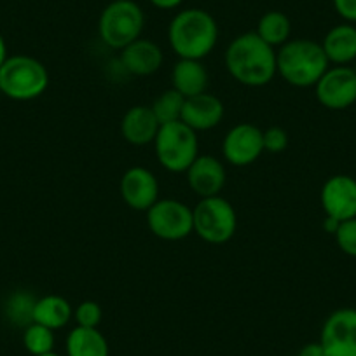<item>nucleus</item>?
Returning <instances> with one entry per match:
<instances>
[{
    "label": "nucleus",
    "mask_w": 356,
    "mask_h": 356,
    "mask_svg": "<svg viewBox=\"0 0 356 356\" xmlns=\"http://www.w3.org/2000/svg\"><path fill=\"white\" fill-rule=\"evenodd\" d=\"M325 217L337 222L356 218V178L349 175H334L327 178L320 193Z\"/></svg>",
    "instance_id": "12"
},
{
    "label": "nucleus",
    "mask_w": 356,
    "mask_h": 356,
    "mask_svg": "<svg viewBox=\"0 0 356 356\" xmlns=\"http://www.w3.org/2000/svg\"><path fill=\"white\" fill-rule=\"evenodd\" d=\"M119 193L122 201L131 210L147 211L159 200V182L150 170L143 166H133L122 175Z\"/></svg>",
    "instance_id": "13"
},
{
    "label": "nucleus",
    "mask_w": 356,
    "mask_h": 356,
    "mask_svg": "<svg viewBox=\"0 0 356 356\" xmlns=\"http://www.w3.org/2000/svg\"><path fill=\"white\" fill-rule=\"evenodd\" d=\"M8 46H6V40L4 37H2V33H0V67L4 65V61L8 60Z\"/></svg>",
    "instance_id": "33"
},
{
    "label": "nucleus",
    "mask_w": 356,
    "mask_h": 356,
    "mask_svg": "<svg viewBox=\"0 0 356 356\" xmlns=\"http://www.w3.org/2000/svg\"><path fill=\"white\" fill-rule=\"evenodd\" d=\"M194 232L210 245L231 241L238 229L234 207L222 196L203 197L193 210Z\"/></svg>",
    "instance_id": "7"
},
{
    "label": "nucleus",
    "mask_w": 356,
    "mask_h": 356,
    "mask_svg": "<svg viewBox=\"0 0 356 356\" xmlns=\"http://www.w3.org/2000/svg\"><path fill=\"white\" fill-rule=\"evenodd\" d=\"M328 61L337 67L349 65L356 60V26L351 23H342L327 32L321 42Z\"/></svg>",
    "instance_id": "19"
},
{
    "label": "nucleus",
    "mask_w": 356,
    "mask_h": 356,
    "mask_svg": "<svg viewBox=\"0 0 356 356\" xmlns=\"http://www.w3.org/2000/svg\"><path fill=\"white\" fill-rule=\"evenodd\" d=\"M334 238L342 253L349 257H356V218L341 222Z\"/></svg>",
    "instance_id": "27"
},
{
    "label": "nucleus",
    "mask_w": 356,
    "mask_h": 356,
    "mask_svg": "<svg viewBox=\"0 0 356 356\" xmlns=\"http://www.w3.org/2000/svg\"><path fill=\"white\" fill-rule=\"evenodd\" d=\"M0 97H2V91H0Z\"/></svg>",
    "instance_id": "35"
},
{
    "label": "nucleus",
    "mask_w": 356,
    "mask_h": 356,
    "mask_svg": "<svg viewBox=\"0 0 356 356\" xmlns=\"http://www.w3.org/2000/svg\"><path fill=\"white\" fill-rule=\"evenodd\" d=\"M159 128V121L149 105H135L122 115L121 135L126 142L135 147L154 143Z\"/></svg>",
    "instance_id": "17"
},
{
    "label": "nucleus",
    "mask_w": 356,
    "mask_h": 356,
    "mask_svg": "<svg viewBox=\"0 0 356 356\" xmlns=\"http://www.w3.org/2000/svg\"><path fill=\"white\" fill-rule=\"evenodd\" d=\"M225 68L234 81L248 88L267 86L278 74L276 51L255 32H246L231 40L225 49Z\"/></svg>",
    "instance_id": "1"
},
{
    "label": "nucleus",
    "mask_w": 356,
    "mask_h": 356,
    "mask_svg": "<svg viewBox=\"0 0 356 356\" xmlns=\"http://www.w3.org/2000/svg\"><path fill=\"white\" fill-rule=\"evenodd\" d=\"M276 68L285 82L296 88L316 86L321 75L330 68L320 42L311 39H290L276 53Z\"/></svg>",
    "instance_id": "3"
},
{
    "label": "nucleus",
    "mask_w": 356,
    "mask_h": 356,
    "mask_svg": "<svg viewBox=\"0 0 356 356\" xmlns=\"http://www.w3.org/2000/svg\"><path fill=\"white\" fill-rule=\"evenodd\" d=\"M297 356H327V353H325L323 346H321L320 341H318V342H309V344L304 346Z\"/></svg>",
    "instance_id": "30"
},
{
    "label": "nucleus",
    "mask_w": 356,
    "mask_h": 356,
    "mask_svg": "<svg viewBox=\"0 0 356 356\" xmlns=\"http://www.w3.org/2000/svg\"><path fill=\"white\" fill-rule=\"evenodd\" d=\"M163 49L156 42L147 39H136L121 51V63L128 74L136 77L152 75L163 67Z\"/></svg>",
    "instance_id": "16"
},
{
    "label": "nucleus",
    "mask_w": 356,
    "mask_h": 356,
    "mask_svg": "<svg viewBox=\"0 0 356 356\" xmlns=\"http://www.w3.org/2000/svg\"><path fill=\"white\" fill-rule=\"evenodd\" d=\"M23 346L32 356L54 351V330L39 323H30L23 332Z\"/></svg>",
    "instance_id": "25"
},
{
    "label": "nucleus",
    "mask_w": 356,
    "mask_h": 356,
    "mask_svg": "<svg viewBox=\"0 0 356 356\" xmlns=\"http://www.w3.org/2000/svg\"><path fill=\"white\" fill-rule=\"evenodd\" d=\"M65 348L67 356H111L108 341L98 328H72Z\"/></svg>",
    "instance_id": "21"
},
{
    "label": "nucleus",
    "mask_w": 356,
    "mask_h": 356,
    "mask_svg": "<svg viewBox=\"0 0 356 356\" xmlns=\"http://www.w3.org/2000/svg\"><path fill=\"white\" fill-rule=\"evenodd\" d=\"M320 344L327 356H356V309L341 307L321 327Z\"/></svg>",
    "instance_id": "10"
},
{
    "label": "nucleus",
    "mask_w": 356,
    "mask_h": 356,
    "mask_svg": "<svg viewBox=\"0 0 356 356\" xmlns=\"http://www.w3.org/2000/svg\"><path fill=\"white\" fill-rule=\"evenodd\" d=\"M289 133L280 126H271L264 131V152L282 154L289 147Z\"/></svg>",
    "instance_id": "28"
},
{
    "label": "nucleus",
    "mask_w": 356,
    "mask_h": 356,
    "mask_svg": "<svg viewBox=\"0 0 356 356\" xmlns=\"http://www.w3.org/2000/svg\"><path fill=\"white\" fill-rule=\"evenodd\" d=\"M74 320L70 302L61 296H44L37 299L33 307V323L44 325L51 330H60Z\"/></svg>",
    "instance_id": "20"
},
{
    "label": "nucleus",
    "mask_w": 356,
    "mask_h": 356,
    "mask_svg": "<svg viewBox=\"0 0 356 356\" xmlns=\"http://www.w3.org/2000/svg\"><path fill=\"white\" fill-rule=\"evenodd\" d=\"M102 318H104V311H102L100 304L95 300H84L74 309V320L77 327L98 328Z\"/></svg>",
    "instance_id": "26"
},
{
    "label": "nucleus",
    "mask_w": 356,
    "mask_h": 356,
    "mask_svg": "<svg viewBox=\"0 0 356 356\" xmlns=\"http://www.w3.org/2000/svg\"><path fill=\"white\" fill-rule=\"evenodd\" d=\"M316 100L328 111H346L356 104V70L342 65L332 67L314 86Z\"/></svg>",
    "instance_id": "9"
},
{
    "label": "nucleus",
    "mask_w": 356,
    "mask_h": 356,
    "mask_svg": "<svg viewBox=\"0 0 356 356\" xmlns=\"http://www.w3.org/2000/svg\"><path fill=\"white\" fill-rule=\"evenodd\" d=\"M335 13L344 19V23H356V0H332Z\"/></svg>",
    "instance_id": "29"
},
{
    "label": "nucleus",
    "mask_w": 356,
    "mask_h": 356,
    "mask_svg": "<svg viewBox=\"0 0 356 356\" xmlns=\"http://www.w3.org/2000/svg\"><path fill=\"white\" fill-rule=\"evenodd\" d=\"M37 299L29 292H15L6 302V316L16 327L26 328L33 323V307Z\"/></svg>",
    "instance_id": "24"
},
{
    "label": "nucleus",
    "mask_w": 356,
    "mask_h": 356,
    "mask_svg": "<svg viewBox=\"0 0 356 356\" xmlns=\"http://www.w3.org/2000/svg\"><path fill=\"white\" fill-rule=\"evenodd\" d=\"M208 75L207 67L201 60H180L171 68V88L186 98H193L196 95L207 93Z\"/></svg>",
    "instance_id": "18"
},
{
    "label": "nucleus",
    "mask_w": 356,
    "mask_h": 356,
    "mask_svg": "<svg viewBox=\"0 0 356 356\" xmlns=\"http://www.w3.org/2000/svg\"><path fill=\"white\" fill-rule=\"evenodd\" d=\"M154 149L159 164L170 173H186L200 156L196 131L182 121L161 126L154 140Z\"/></svg>",
    "instance_id": "6"
},
{
    "label": "nucleus",
    "mask_w": 356,
    "mask_h": 356,
    "mask_svg": "<svg viewBox=\"0 0 356 356\" xmlns=\"http://www.w3.org/2000/svg\"><path fill=\"white\" fill-rule=\"evenodd\" d=\"M145 15L135 0H112L98 19V33L105 46L122 51L140 39Z\"/></svg>",
    "instance_id": "5"
},
{
    "label": "nucleus",
    "mask_w": 356,
    "mask_h": 356,
    "mask_svg": "<svg viewBox=\"0 0 356 356\" xmlns=\"http://www.w3.org/2000/svg\"><path fill=\"white\" fill-rule=\"evenodd\" d=\"M42 356H61V355H58V353H47V355H42Z\"/></svg>",
    "instance_id": "34"
},
{
    "label": "nucleus",
    "mask_w": 356,
    "mask_h": 356,
    "mask_svg": "<svg viewBox=\"0 0 356 356\" xmlns=\"http://www.w3.org/2000/svg\"><path fill=\"white\" fill-rule=\"evenodd\" d=\"M186 175L189 187L201 200L220 196L222 189L227 182L225 166L213 156H197L189 170L186 171Z\"/></svg>",
    "instance_id": "14"
},
{
    "label": "nucleus",
    "mask_w": 356,
    "mask_h": 356,
    "mask_svg": "<svg viewBox=\"0 0 356 356\" xmlns=\"http://www.w3.org/2000/svg\"><path fill=\"white\" fill-rule=\"evenodd\" d=\"M255 33L271 47H282L292 35V22L282 11H269L259 19Z\"/></svg>",
    "instance_id": "22"
},
{
    "label": "nucleus",
    "mask_w": 356,
    "mask_h": 356,
    "mask_svg": "<svg viewBox=\"0 0 356 356\" xmlns=\"http://www.w3.org/2000/svg\"><path fill=\"white\" fill-rule=\"evenodd\" d=\"M339 224H341V222L334 220V218H330V217H325L323 227H325V231H327V232H330V234H335V231H337Z\"/></svg>",
    "instance_id": "32"
},
{
    "label": "nucleus",
    "mask_w": 356,
    "mask_h": 356,
    "mask_svg": "<svg viewBox=\"0 0 356 356\" xmlns=\"http://www.w3.org/2000/svg\"><path fill=\"white\" fill-rule=\"evenodd\" d=\"M150 4L157 9H163V11H171V9H177L178 6L182 4L184 0H149Z\"/></svg>",
    "instance_id": "31"
},
{
    "label": "nucleus",
    "mask_w": 356,
    "mask_h": 356,
    "mask_svg": "<svg viewBox=\"0 0 356 356\" xmlns=\"http://www.w3.org/2000/svg\"><path fill=\"white\" fill-rule=\"evenodd\" d=\"M264 152V131L250 122L232 126L222 142V154L229 164L245 168L255 163Z\"/></svg>",
    "instance_id": "11"
},
{
    "label": "nucleus",
    "mask_w": 356,
    "mask_h": 356,
    "mask_svg": "<svg viewBox=\"0 0 356 356\" xmlns=\"http://www.w3.org/2000/svg\"><path fill=\"white\" fill-rule=\"evenodd\" d=\"M147 225L163 241H180L194 232L193 208L178 200H157L147 210Z\"/></svg>",
    "instance_id": "8"
},
{
    "label": "nucleus",
    "mask_w": 356,
    "mask_h": 356,
    "mask_svg": "<svg viewBox=\"0 0 356 356\" xmlns=\"http://www.w3.org/2000/svg\"><path fill=\"white\" fill-rule=\"evenodd\" d=\"M49 86V74L42 61L26 54L9 56L0 67V91L16 102L42 97Z\"/></svg>",
    "instance_id": "4"
},
{
    "label": "nucleus",
    "mask_w": 356,
    "mask_h": 356,
    "mask_svg": "<svg viewBox=\"0 0 356 356\" xmlns=\"http://www.w3.org/2000/svg\"><path fill=\"white\" fill-rule=\"evenodd\" d=\"M184 105H186V97L178 93L177 89L170 88L164 89L163 93L154 100L150 105L154 115L157 118L159 124H168V122H177L182 119Z\"/></svg>",
    "instance_id": "23"
},
{
    "label": "nucleus",
    "mask_w": 356,
    "mask_h": 356,
    "mask_svg": "<svg viewBox=\"0 0 356 356\" xmlns=\"http://www.w3.org/2000/svg\"><path fill=\"white\" fill-rule=\"evenodd\" d=\"M168 42L171 51L182 60H203L217 46L218 25L204 9H184L170 22Z\"/></svg>",
    "instance_id": "2"
},
{
    "label": "nucleus",
    "mask_w": 356,
    "mask_h": 356,
    "mask_svg": "<svg viewBox=\"0 0 356 356\" xmlns=\"http://www.w3.org/2000/svg\"><path fill=\"white\" fill-rule=\"evenodd\" d=\"M225 115L224 102L210 93H201L193 98H186L182 119L194 131H210L217 128Z\"/></svg>",
    "instance_id": "15"
}]
</instances>
